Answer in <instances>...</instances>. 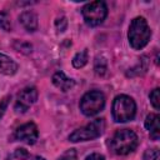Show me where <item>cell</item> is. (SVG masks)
Listing matches in <instances>:
<instances>
[{
	"instance_id": "obj_16",
	"label": "cell",
	"mask_w": 160,
	"mask_h": 160,
	"mask_svg": "<svg viewBox=\"0 0 160 160\" xmlns=\"http://www.w3.org/2000/svg\"><path fill=\"white\" fill-rule=\"evenodd\" d=\"M160 89L159 88H156V89H154L151 92H150V102H151V105L154 106V109H156V110H159L160 109V91H159Z\"/></svg>"
},
{
	"instance_id": "obj_9",
	"label": "cell",
	"mask_w": 160,
	"mask_h": 160,
	"mask_svg": "<svg viewBox=\"0 0 160 160\" xmlns=\"http://www.w3.org/2000/svg\"><path fill=\"white\" fill-rule=\"evenodd\" d=\"M159 115L158 114H149L145 119V128L150 132V138L152 140H159L160 138V125H159Z\"/></svg>"
},
{
	"instance_id": "obj_24",
	"label": "cell",
	"mask_w": 160,
	"mask_h": 160,
	"mask_svg": "<svg viewBox=\"0 0 160 160\" xmlns=\"http://www.w3.org/2000/svg\"><path fill=\"white\" fill-rule=\"evenodd\" d=\"M32 160H45V159H44L42 156H35V158H34Z\"/></svg>"
},
{
	"instance_id": "obj_5",
	"label": "cell",
	"mask_w": 160,
	"mask_h": 160,
	"mask_svg": "<svg viewBox=\"0 0 160 160\" xmlns=\"http://www.w3.org/2000/svg\"><path fill=\"white\" fill-rule=\"evenodd\" d=\"M80 110L85 116H94L105 106V96L99 90L88 91L80 100Z\"/></svg>"
},
{
	"instance_id": "obj_15",
	"label": "cell",
	"mask_w": 160,
	"mask_h": 160,
	"mask_svg": "<svg viewBox=\"0 0 160 160\" xmlns=\"http://www.w3.org/2000/svg\"><path fill=\"white\" fill-rule=\"evenodd\" d=\"M0 28L5 31H11V29H12L10 16L5 11H0Z\"/></svg>"
},
{
	"instance_id": "obj_17",
	"label": "cell",
	"mask_w": 160,
	"mask_h": 160,
	"mask_svg": "<svg viewBox=\"0 0 160 160\" xmlns=\"http://www.w3.org/2000/svg\"><path fill=\"white\" fill-rule=\"evenodd\" d=\"M144 160H160V154H159V149L154 148V149H148L144 152Z\"/></svg>"
},
{
	"instance_id": "obj_14",
	"label": "cell",
	"mask_w": 160,
	"mask_h": 160,
	"mask_svg": "<svg viewBox=\"0 0 160 160\" xmlns=\"http://www.w3.org/2000/svg\"><path fill=\"white\" fill-rule=\"evenodd\" d=\"M106 69H108V64H106L105 58H102V56H96V58H95V61H94V70H95V74L99 75V76H102V75L106 72Z\"/></svg>"
},
{
	"instance_id": "obj_19",
	"label": "cell",
	"mask_w": 160,
	"mask_h": 160,
	"mask_svg": "<svg viewBox=\"0 0 160 160\" xmlns=\"http://www.w3.org/2000/svg\"><path fill=\"white\" fill-rule=\"evenodd\" d=\"M15 44H19V46H14L18 51H21V52H25V54H29L31 52V45L30 44H26V42H22V41H15Z\"/></svg>"
},
{
	"instance_id": "obj_21",
	"label": "cell",
	"mask_w": 160,
	"mask_h": 160,
	"mask_svg": "<svg viewBox=\"0 0 160 160\" xmlns=\"http://www.w3.org/2000/svg\"><path fill=\"white\" fill-rule=\"evenodd\" d=\"M59 160H76V151L74 149H70L65 154H62Z\"/></svg>"
},
{
	"instance_id": "obj_2",
	"label": "cell",
	"mask_w": 160,
	"mask_h": 160,
	"mask_svg": "<svg viewBox=\"0 0 160 160\" xmlns=\"http://www.w3.org/2000/svg\"><path fill=\"white\" fill-rule=\"evenodd\" d=\"M139 144L138 135L130 129L118 130L111 139V149L118 155H128L132 152Z\"/></svg>"
},
{
	"instance_id": "obj_4",
	"label": "cell",
	"mask_w": 160,
	"mask_h": 160,
	"mask_svg": "<svg viewBox=\"0 0 160 160\" xmlns=\"http://www.w3.org/2000/svg\"><path fill=\"white\" fill-rule=\"evenodd\" d=\"M105 130V121L104 119H95L84 128H80L71 132L69 135V140L72 142H79V141H89L99 138Z\"/></svg>"
},
{
	"instance_id": "obj_1",
	"label": "cell",
	"mask_w": 160,
	"mask_h": 160,
	"mask_svg": "<svg viewBox=\"0 0 160 160\" xmlns=\"http://www.w3.org/2000/svg\"><path fill=\"white\" fill-rule=\"evenodd\" d=\"M151 30L142 16H138L132 19L128 31V39L132 49L140 50L142 49L150 40Z\"/></svg>"
},
{
	"instance_id": "obj_7",
	"label": "cell",
	"mask_w": 160,
	"mask_h": 160,
	"mask_svg": "<svg viewBox=\"0 0 160 160\" xmlns=\"http://www.w3.org/2000/svg\"><path fill=\"white\" fill-rule=\"evenodd\" d=\"M38 100V90L34 86H29L22 89L18 94V99L15 102V110L18 112H25L30 105H32Z\"/></svg>"
},
{
	"instance_id": "obj_12",
	"label": "cell",
	"mask_w": 160,
	"mask_h": 160,
	"mask_svg": "<svg viewBox=\"0 0 160 160\" xmlns=\"http://www.w3.org/2000/svg\"><path fill=\"white\" fill-rule=\"evenodd\" d=\"M18 71V64L5 54H0V74L14 75Z\"/></svg>"
},
{
	"instance_id": "obj_11",
	"label": "cell",
	"mask_w": 160,
	"mask_h": 160,
	"mask_svg": "<svg viewBox=\"0 0 160 160\" xmlns=\"http://www.w3.org/2000/svg\"><path fill=\"white\" fill-rule=\"evenodd\" d=\"M52 84L61 91H68L75 85V81L71 78H68L62 71H58L52 75Z\"/></svg>"
},
{
	"instance_id": "obj_8",
	"label": "cell",
	"mask_w": 160,
	"mask_h": 160,
	"mask_svg": "<svg viewBox=\"0 0 160 160\" xmlns=\"http://www.w3.org/2000/svg\"><path fill=\"white\" fill-rule=\"evenodd\" d=\"M38 136H39V131L34 122H26V124L19 126L15 132V138L18 140L25 141L26 144H30V145L36 142Z\"/></svg>"
},
{
	"instance_id": "obj_18",
	"label": "cell",
	"mask_w": 160,
	"mask_h": 160,
	"mask_svg": "<svg viewBox=\"0 0 160 160\" xmlns=\"http://www.w3.org/2000/svg\"><path fill=\"white\" fill-rule=\"evenodd\" d=\"M55 28H56V30H58L59 32L65 31L66 28H68V20H66V18H65V16L58 18L56 21H55Z\"/></svg>"
},
{
	"instance_id": "obj_13",
	"label": "cell",
	"mask_w": 160,
	"mask_h": 160,
	"mask_svg": "<svg viewBox=\"0 0 160 160\" xmlns=\"http://www.w3.org/2000/svg\"><path fill=\"white\" fill-rule=\"evenodd\" d=\"M88 60H89V54H88V50L84 49L80 52H76L75 56L72 58V66L76 69H80L86 65Z\"/></svg>"
},
{
	"instance_id": "obj_22",
	"label": "cell",
	"mask_w": 160,
	"mask_h": 160,
	"mask_svg": "<svg viewBox=\"0 0 160 160\" xmlns=\"http://www.w3.org/2000/svg\"><path fill=\"white\" fill-rule=\"evenodd\" d=\"M85 160H105V158H104V155H101L99 152H92V154L88 155L85 158Z\"/></svg>"
},
{
	"instance_id": "obj_23",
	"label": "cell",
	"mask_w": 160,
	"mask_h": 160,
	"mask_svg": "<svg viewBox=\"0 0 160 160\" xmlns=\"http://www.w3.org/2000/svg\"><path fill=\"white\" fill-rule=\"evenodd\" d=\"M6 104H8V101L5 100V101H2L1 104H0V119L2 118V115H4V112H5V109H6Z\"/></svg>"
},
{
	"instance_id": "obj_20",
	"label": "cell",
	"mask_w": 160,
	"mask_h": 160,
	"mask_svg": "<svg viewBox=\"0 0 160 160\" xmlns=\"http://www.w3.org/2000/svg\"><path fill=\"white\" fill-rule=\"evenodd\" d=\"M14 156H15L16 159H19V160H26V159H29V156H30V155H29L28 150H25V149L20 148V149H16V150H15Z\"/></svg>"
},
{
	"instance_id": "obj_6",
	"label": "cell",
	"mask_w": 160,
	"mask_h": 160,
	"mask_svg": "<svg viewBox=\"0 0 160 160\" xmlns=\"http://www.w3.org/2000/svg\"><path fill=\"white\" fill-rule=\"evenodd\" d=\"M82 18L89 26H98L104 22L108 16V6L104 1L88 2L81 10Z\"/></svg>"
},
{
	"instance_id": "obj_3",
	"label": "cell",
	"mask_w": 160,
	"mask_h": 160,
	"mask_svg": "<svg viewBox=\"0 0 160 160\" xmlns=\"http://www.w3.org/2000/svg\"><path fill=\"white\" fill-rule=\"evenodd\" d=\"M112 119L116 122H126L134 119L136 114V104L128 95H118L112 101Z\"/></svg>"
},
{
	"instance_id": "obj_10",
	"label": "cell",
	"mask_w": 160,
	"mask_h": 160,
	"mask_svg": "<svg viewBox=\"0 0 160 160\" xmlns=\"http://www.w3.org/2000/svg\"><path fill=\"white\" fill-rule=\"evenodd\" d=\"M19 21L29 32H34L38 29V16L34 11H24L19 16Z\"/></svg>"
}]
</instances>
